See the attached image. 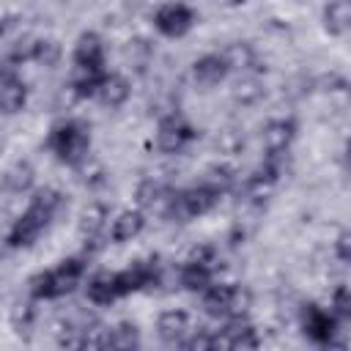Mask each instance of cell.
<instances>
[{
    "instance_id": "6da1fadb",
    "label": "cell",
    "mask_w": 351,
    "mask_h": 351,
    "mask_svg": "<svg viewBox=\"0 0 351 351\" xmlns=\"http://www.w3.org/2000/svg\"><path fill=\"white\" fill-rule=\"evenodd\" d=\"M49 151L63 162V165H82L88 159L90 151V132L85 123L80 121H63L58 126H52L49 140H47Z\"/></svg>"
},
{
    "instance_id": "7a4b0ae2",
    "label": "cell",
    "mask_w": 351,
    "mask_h": 351,
    "mask_svg": "<svg viewBox=\"0 0 351 351\" xmlns=\"http://www.w3.org/2000/svg\"><path fill=\"white\" fill-rule=\"evenodd\" d=\"M49 219H52V214L44 206H38V203L30 200L27 211L8 230V247H30L44 233V228L49 225Z\"/></svg>"
},
{
    "instance_id": "3957f363",
    "label": "cell",
    "mask_w": 351,
    "mask_h": 351,
    "mask_svg": "<svg viewBox=\"0 0 351 351\" xmlns=\"http://www.w3.org/2000/svg\"><path fill=\"white\" fill-rule=\"evenodd\" d=\"M217 197L219 195L214 189H208L206 184H197V186H189L184 192H176L167 214H173V217H203L206 211L214 208Z\"/></svg>"
},
{
    "instance_id": "277c9868",
    "label": "cell",
    "mask_w": 351,
    "mask_h": 351,
    "mask_svg": "<svg viewBox=\"0 0 351 351\" xmlns=\"http://www.w3.org/2000/svg\"><path fill=\"white\" fill-rule=\"evenodd\" d=\"M154 25L167 38H181L195 25V11L186 3H165L154 14Z\"/></svg>"
},
{
    "instance_id": "5b68a950",
    "label": "cell",
    "mask_w": 351,
    "mask_h": 351,
    "mask_svg": "<svg viewBox=\"0 0 351 351\" xmlns=\"http://www.w3.org/2000/svg\"><path fill=\"white\" fill-rule=\"evenodd\" d=\"M82 274H85V263L80 258H69L60 266H55L52 271H44V277H47V296L44 299H58V296L71 293L80 285Z\"/></svg>"
},
{
    "instance_id": "8992f818",
    "label": "cell",
    "mask_w": 351,
    "mask_h": 351,
    "mask_svg": "<svg viewBox=\"0 0 351 351\" xmlns=\"http://www.w3.org/2000/svg\"><path fill=\"white\" fill-rule=\"evenodd\" d=\"M192 137H195V129H192L184 118H178V115H167V118L159 121V129H156V145H159V151H165V154H178Z\"/></svg>"
},
{
    "instance_id": "52a82bcc",
    "label": "cell",
    "mask_w": 351,
    "mask_h": 351,
    "mask_svg": "<svg viewBox=\"0 0 351 351\" xmlns=\"http://www.w3.org/2000/svg\"><path fill=\"white\" fill-rule=\"evenodd\" d=\"M258 335L244 318H230L225 329L211 335V348H255Z\"/></svg>"
},
{
    "instance_id": "ba28073f",
    "label": "cell",
    "mask_w": 351,
    "mask_h": 351,
    "mask_svg": "<svg viewBox=\"0 0 351 351\" xmlns=\"http://www.w3.org/2000/svg\"><path fill=\"white\" fill-rule=\"evenodd\" d=\"M302 326H304V335L313 337L315 343H332V337L337 332V318L315 304H307L304 315H302Z\"/></svg>"
},
{
    "instance_id": "9c48e42d",
    "label": "cell",
    "mask_w": 351,
    "mask_h": 351,
    "mask_svg": "<svg viewBox=\"0 0 351 351\" xmlns=\"http://www.w3.org/2000/svg\"><path fill=\"white\" fill-rule=\"evenodd\" d=\"M74 63L85 71H101L104 63V44L96 33H82L74 44Z\"/></svg>"
},
{
    "instance_id": "30bf717a",
    "label": "cell",
    "mask_w": 351,
    "mask_h": 351,
    "mask_svg": "<svg viewBox=\"0 0 351 351\" xmlns=\"http://www.w3.org/2000/svg\"><path fill=\"white\" fill-rule=\"evenodd\" d=\"M151 282H156V271H154V266L145 263V261H137V263H132L129 269H123V271L115 274V285H118V293H121V296L134 293V291H143V288H148Z\"/></svg>"
},
{
    "instance_id": "8fae6325",
    "label": "cell",
    "mask_w": 351,
    "mask_h": 351,
    "mask_svg": "<svg viewBox=\"0 0 351 351\" xmlns=\"http://www.w3.org/2000/svg\"><path fill=\"white\" fill-rule=\"evenodd\" d=\"M228 63L222 55H203L192 63V77L200 88H214L228 77Z\"/></svg>"
},
{
    "instance_id": "7c38bea8",
    "label": "cell",
    "mask_w": 351,
    "mask_h": 351,
    "mask_svg": "<svg viewBox=\"0 0 351 351\" xmlns=\"http://www.w3.org/2000/svg\"><path fill=\"white\" fill-rule=\"evenodd\" d=\"M293 134H296V123H293V121H288V118H274V121H269V123L263 126V145H266V151H269L271 156H280V154L291 145Z\"/></svg>"
},
{
    "instance_id": "4fadbf2b",
    "label": "cell",
    "mask_w": 351,
    "mask_h": 351,
    "mask_svg": "<svg viewBox=\"0 0 351 351\" xmlns=\"http://www.w3.org/2000/svg\"><path fill=\"white\" fill-rule=\"evenodd\" d=\"M145 228V214L140 208H126L121 211L112 225H110V239L115 244H123V241H132L134 236H140V230Z\"/></svg>"
},
{
    "instance_id": "5bb4252c",
    "label": "cell",
    "mask_w": 351,
    "mask_h": 351,
    "mask_svg": "<svg viewBox=\"0 0 351 351\" xmlns=\"http://www.w3.org/2000/svg\"><path fill=\"white\" fill-rule=\"evenodd\" d=\"M156 332L165 343H181L189 332V315L184 310H165L156 318Z\"/></svg>"
},
{
    "instance_id": "9a60e30c",
    "label": "cell",
    "mask_w": 351,
    "mask_h": 351,
    "mask_svg": "<svg viewBox=\"0 0 351 351\" xmlns=\"http://www.w3.org/2000/svg\"><path fill=\"white\" fill-rule=\"evenodd\" d=\"M85 291H88V299L93 304H99V307H107V304H112L121 296L118 293V285H115V274H107V271L93 274L88 280V285H85Z\"/></svg>"
},
{
    "instance_id": "2e32d148",
    "label": "cell",
    "mask_w": 351,
    "mask_h": 351,
    "mask_svg": "<svg viewBox=\"0 0 351 351\" xmlns=\"http://www.w3.org/2000/svg\"><path fill=\"white\" fill-rule=\"evenodd\" d=\"M96 96L101 99L104 107H112L115 110V107L126 104V99H129V82L121 74H104Z\"/></svg>"
},
{
    "instance_id": "e0dca14e",
    "label": "cell",
    "mask_w": 351,
    "mask_h": 351,
    "mask_svg": "<svg viewBox=\"0 0 351 351\" xmlns=\"http://www.w3.org/2000/svg\"><path fill=\"white\" fill-rule=\"evenodd\" d=\"M324 27L332 36H343L351 27V0H329L324 8Z\"/></svg>"
},
{
    "instance_id": "ac0fdd59",
    "label": "cell",
    "mask_w": 351,
    "mask_h": 351,
    "mask_svg": "<svg viewBox=\"0 0 351 351\" xmlns=\"http://www.w3.org/2000/svg\"><path fill=\"white\" fill-rule=\"evenodd\" d=\"M222 58H225L228 69H236V71H250V69H255V63H258L255 49H252L250 44H244V41L230 44V47L222 52Z\"/></svg>"
},
{
    "instance_id": "d6986e66",
    "label": "cell",
    "mask_w": 351,
    "mask_h": 351,
    "mask_svg": "<svg viewBox=\"0 0 351 351\" xmlns=\"http://www.w3.org/2000/svg\"><path fill=\"white\" fill-rule=\"evenodd\" d=\"M104 222H107V208L101 203H90L82 211V217H80V233L88 241H96L99 233H101V228H104Z\"/></svg>"
},
{
    "instance_id": "ffe728a7",
    "label": "cell",
    "mask_w": 351,
    "mask_h": 351,
    "mask_svg": "<svg viewBox=\"0 0 351 351\" xmlns=\"http://www.w3.org/2000/svg\"><path fill=\"white\" fill-rule=\"evenodd\" d=\"M178 280H181V285H184L186 291H197V293H203V291L211 285V266L186 261L184 269H181V277H178Z\"/></svg>"
},
{
    "instance_id": "44dd1931",
    "label": "cell",
    "mask_w": 351,
    "mask_h": 351,
    "mask_svg": "<svg viewBox=\"0 0 351 351\" xmlns=\"http://www.w3.org/2000/svg\"><path fill=\"white\" fill-rule=\"evenodd\" d=\"M25 101H27V88H25L19 80L0 85V112H3V115L19 112V110L25 107Z\"/></svg>"
},
{
    "instance_id": "7402d4cb",
    "label": "cell",
    "mask_w": 351,
    "mask_h": 351,
    "mask_svg": "<svg viewBox=\"0 0 351 351\" xmlns=\"http://www.w3.org/2000/svg\"><path fill=\"white\" fill-rule=\"evenodd\" d=\"M228 296H230V285H208L203 291V310L214 318L228 315Z\"/></svg>"
},
{
    "instance_id": "603a6c76",
    "label": "cell",
    "mask_w": 351,
    "mask_h": 351,
    "mask_svg": "<svg viewBox=\"0 0 351 351\" xmlns=\"http://www.w3.org/2000/svg\"><path fill=\"white\" fill-rule=\"evenodd\" d=\"M33 178H36L33 167L27 162H16V165L8 167L3 181H5V189H11V192H27L33 186Z\"/></svg>"
},
{
    "instance_id": "cb8c5ba5",
    "label": "cell",
    "mask_w": 351,
    "mask_h": 351,
    "mask_svg": "<svg viewBox=\"0 0 351 351\" xmlns=\"http://www.w3.org/2000/svg\"><path fill=\"white\" fill-rule=\"evenodd\" d=\"M60 55H63V47H60L58 38H36V47H33V60L36 63L52 69V66H58Z\"/></svg>"
},
{
    "instance_id": "d4e9b609",
    "label": "cell",
    "mask_w": 351,
    "mask_h": 351,
    "mask_svg": "<svg viewBox=\"0 0 351 351\" xmlns=\"http://www.w3.org/2000/svg\"><path fill=\"white\" fill-rule=\"evenodd\" d=\"M261 96H263V85H261L255 77H241V80L233 82V99H236L239 104L250 107V104L261 101Z\"/></svg>"
},
{
    "instance_id": "484cf974",
    "label": "cell",
    "mask_w": 351,
    "mask_h": 351,
    "mask_svg": "<svg viewBox=\"0 0 351 351\" xmlns=\"http://www.w3.org/2000/svg\"><path fill=\"white\" fill-rule=\"evenodd\" d=\"M208 189H214L217 195H222V192H228L233 184H236V176H233V170L230 167H225V165H214V167H208L206 170V181H203Z\"/></svg>"
},
{
    "instance_id": "4316f807",
    "label": "cell",
    "mask_w": 351,
    "mask_h": 351,
    "mask_svg": "<svg viewBox=\"0 0 351 351\" xmlns=\"http://www.w3.org/2000/svg\"><path fill=\"white\" fill-rule=\"evenodd\" d=\"M140 332L134 324H118L110 329V348H137Z\"/></svg>"
},
{
    "instance_id": "83f0119b",
    "label": "cell",
    "mask_w": 351,
    "mask_h": 351,
    "mask_svg": "<svg viewBox=\"0 0 351 351\" xmlns=\"http://www.w3.org/2000/svg\"><path fill=\"white\" fill-rule=\"evenodd\" d=\"M250 291L241 285H230V296H228V315L230 318H244V313L250 310Z\"/></svg>"
},
{
    "instance_id": "f1b7e54d",
    "label": "cell",
    "mask_w": 351,
    "mask_h": 351,
    "mask_svg": "<svg viewBox=\"0 0 351 351\" xmlns=\"http://www.w3.org/2000/svg\"><path fill=\"white\" fill-rule=\"evenodd\" d=\"M332 307H335V318H348L351 315V293H348V288L346 285H340L337 291H335V296H332Z\"/></svg>"
},
{
    "instance_id": "f546056e",
    "label": "cell",
    "mask_w": 351,
    "mask_h": 351,
    "mask_svg": "<svg viewBox=\"0 0 351 351\" xmlns=\"http://www.w3.org/2000/svg\"><path fill=\"white\" fill-rule=\"evenodd\" d=\"M16 69H19V63H16L14 58H5V60H0V85L19 80V77H16Z\"/></svg>"
},
{
    "instance_id": "4dcf8cb0",
    "label": "cell",
    "mask_w": 351,
    "mask_h": 351,
    "mask_svg": "<svg viewBox=\"0 0 351 351\" xmlns=\"http://www.w3.org/2000/svg\"><path fill=\"white\" fill-rule=\"evenodd\" d=\"M192 263H203V266H211L214 263V250L211 247H195L192 255H189Z\"/></svg>"
},
{
    "instance_id": "1f68e13d",
    "label": "cell",
    "mask_w": 351,
    "mask_h": 351,
    "mask_svg": "<svg viewBox=\"0 0 351 351\" xmlns=\"http://www.w3.org/2000/svg\"><path fill=\"white\" fill-rule=\"evenodd\" d=\"M337 252H340V261H348V233L340 236V241H337Z\"/></svg>"
},
{
    "instance_id": "d6a6232c",
    "label": "cell",
    "mask_w": 351,
    "mask_h": 351,
    "mask_svg": "<svg viewBox=\"0 0 351 351\" xmlns=\"http://www.w3.org/2000/svg\"><path fill=\"white\" fill-rule=\"evenodd\" d=\"M0 38H3V22H0Z\"/></svg>"
},
{
    "instance_id": "836d02e7",
    "label": "cell",
    "mask_w": 351,
    "mask_h": 351,
    "mask_svg": "<svg viewBox=\"0 0 351 351\" xmlns=\"http://www.w3.org/2000/svg\"><path fill=\"white\" fill-rule=\"evenodd\" d=\"M230 3H244V0H230Z\"/></svg>"
}]
</instances>
